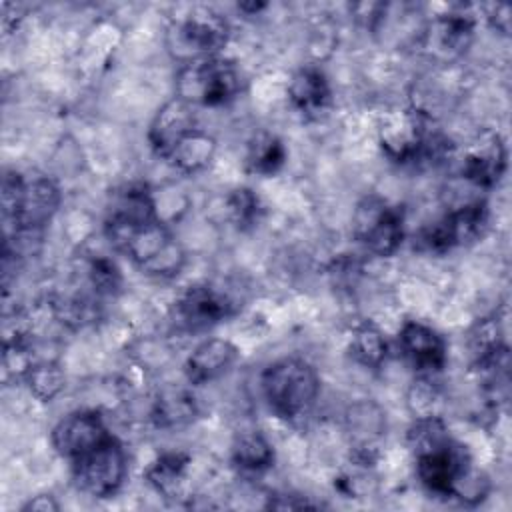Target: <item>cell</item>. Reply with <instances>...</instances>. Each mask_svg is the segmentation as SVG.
<instances>
[{
	"label": "cell",
	"mask_w": 512,
	"mask_h": 512,
	"mask_svg": "<svg viewBox=\"0 0 512 512\" xmlns=\"http://www.w3.org/2000/svg\"><path fill=\"white\" fill-rule=\"evenodd\" d=\"M240 350L232 340L206 338L200 342L184 364V374L190 384L202 386L224 376L238 360Z\"/></svg>",
	"instance_id": "2e32d148"
},
{
	"label": "cell",
	"mask_w": 512,
	"mask_h": 512,
	"mask_svg": "<svg viewBox=\"0 0 512 512\" xmlns=\"http://www.w3.org/2000/svg\"><path fill=\"white\" fill-rule=\"evenodd\" d=\"M506 144L498 132L480 134L464 152L460 174L476 188H494L506 172Z\"/></svg>",
	"instance_id": "5bb4252c"
},
{
	"label": "cell",
	"mask_w": 512,
	"mask_h": 512,
	"mask_svg": "<svg viewBox=\"0 0 512 512\" xmlns=\"http://www.w3.org/2000/svg\"><path fill=\"white\" fill-rule=\"evenodd\" d=\"M348 430L356 464L370 466L376 460L378 440L384 432V414L376 404L360 402L348 414Z\"/></svg>",
	"instance_id": "ac0fdd59"
},
{
	"label": "cell",
	"mask_w": 512,
	"mask_h": 512,
	"mask_svg": "<svg viewBox=\"0 0 512 512\" xmlns=\"http://www.w3.org/2000/svg\"><path fill=\"white\" fill-rule=\"evenodd\" d=\"M406 440L420 484L432 496L454 498L460 480L474 466L464 446L450 436L442 416L414 418Z\"/></svg>",
	"instance_id": "6da1fadb"
},
{
	"label": "cell",
	"mask_w": 512,
	"mask_h": 512,
	"mask_svg": "<svg viewBox=\"0 0 512 512\" xmlns=\"http://www.w3.org/2000/svg\"><path fill=\"white\" fill-rule=\"evenodd\" d=\"M76 488L92 498L114 496L128 474V456L124 444L112 434L86 454L70 462Z\"/></svg>",
	"instance_id": "52a82bcc"
},
{
	"label": "cell",
	"mask_w": 512,
	"mask_h": 512,
	"mask_svg": "<svg viewBox=\"0 0 512 512\" xmlns=\"http://www.w3.org/2000/svg\"><path fill=\"white\" fill-rule=\"evenodd\" d=\"M318 502L308 500L306 496L298 494H280V496H270V502L266 508H276V510H302V508H318Z\"/></svg>",
	"instance_id": "f546056e"
},
{
	"label": "cell",
	"mask_w": 512,
	"mask_h": 512,
	"mask_svg": "<svg viewBox=\"0 0 512 512\" xmlns=\"http://www.w3.org/2000/svg\"><path fill=\"white\" fill-rule=\"evenodd\" d=\"M86 274L94 296H114L122 288V272L118 264L106 254L90 256Z\"/></svg>",
	"instance_id": "83f0119b"
},
{
	"label": "cell",
	"mask_w": 512,
	"mask_h": 512,
	"mask_svg": "<svg viewBox=\"0 0 512 512\" xmlns=\"http://www.w3.org/2000/svg\"><path fill=\"white\" fill-rule=\"evenodd\" d=\"M350 354L366 368H380L388 356L386 334L374 322H360L350 334Z\"/></svg>",
	"instance_id": "cb8c5ba5"
},
{
	"label": "cell",
	"mask_w": 512,
	"mask_h": 512,
	"mask_svg": "<svg viewBox=\"0 0 512 512\" xmlns=\"http://www.w3.org/2000/svg\"><path fill=\"white\" fill-rule=\"evenodd\" d=\"M232 300L208 284L188 286L172 306V320L186 332H204L232 316Z\"/></svg>",
	"instance_id": "30bf717a"
},
{
	"label": "cell",
	"mask_w": 512,
	"mask_h": 512,
	"mask_svg": "<svg viewBox=\"0 0 512 512\" xmlns=\"http://www.w3.org/2000/svg\"><path fill=\"white\" fill-rule=\"evenodd\" d=\"M288 160V152L280 136L260 130L256 132L246 148V170L258 176L278 174Z\"/></svg>",
	"instance_id": "44dd1931"
},
{
	"label": "cell",
	"mask_w": 512,
	"mask_h": 512,
	"mask_svg": "<svg viewBox=\"0 0 512 512\" xmlns=\"http://www.w3.org/2000/svg\"><path fill=\"white\" fill-rule=\"evenodd\" d=\"M226 212L236 228L246 230L260 222L264 206L252 188L240 186L230 190V194L226 196Z\"/></svg>",
	"instance_id": "4316f807"
},
{
	"label": "cell",
	"mask_w": 512,
	"mask_h": 512,
	"mask_svg": "<svg viewBox=\"0 0 512 512\" xmlns=\"http://www.w3.org/2000/svg\"><path fill=\"white\" fill-rule=\"evenodd\" d=\"M232 464L248 474H260L274 464V446L258 430L240 432L232 442Z\"/></svg>",
	"instance_id": "7402d4cb"
},
{
	"label": "cell",
	"mask_w": 512,
	"mask_h": 512,
	"mask_svg": "<svg viewBox=\"0 0 512 512\" xmlns=\"http://www.w3.org/2000/svg\"><path fill=\"white\" fill-rule=\"evenodd\" d=\"M474 28V16L464 10L438 14L422 34V48L430 58L448 64L468 50L474 38Z\"/></svg>",
	"instance_id": "7c38bea8"
},
{
	"label": "cell",
	"mask_w": 512,
	"mask_h": 512,
	"mask_svg": "<svg viewBox=\"0 0 512 512\" xmlns=\"http://www.w3.org/2000/svg\"><path fill=\"white\" fill-rule=\"evenodd\" d=\"M62 192L48 176H22L16 170L2 178V216L6 234L40 232L58 212Z\"/></svg>",
	"instance_id": "3957f363"
},
{
	"label": "cell",
	"mask_w": 512,
	"mask_h": 512,
	"mask_svg": "<svg viewBox=\"0 0 512 512\" xmlns=\"http://www.w3.org/2000/svg\"><path fill=\"white\" fill-rule=\"evenodd\" d=\"M510 14H512L510 6L498 2V4H490V6H488L486 18H488V22H490L498 32L508 34V32H510V22H512V16H510Z\"/></svg>",
	"instance_id": "4dcf8cb0"
},
{
	"label": "cell",
	"mask_w": 512,
	"mask_h": 512,
	"mask_svg": "<svg viewBox=\"0 0 512 512\" xmlns=\"http://www.w3.org/2000/svg\"><path fill=\"white\" fill-rule=\"evenodd\" d=\"M408 408L414 414V418H428V416H440L442 408V394L432 376H422L412 382L408 392Z\"/></svg>",
	"instance_id": "f1b7e54d"
},
{
	"label": "cell",
	"mask_w": 512,
	"mask_h": 512,
	"mask_svg": "<svg viewBox=\"0 0 512 512\" xmlns=\"http://www.w3.org/2000/svg\"><path fill=\"white\" fill-rule=\"evenodd\" d=\"M238 8L244 12H258V10L266 8V4H238Z\"/></svg>",
	"instance_id": "d6a6232c"
},
{
	"label": "cell",
	"mask_w": 512,
	"mask_h": 512,
	"mask_svg": "<svg viewBox=\"0 0 512 512\" xmlns=\"http://www.w3.org/2000/svg\"><path fill=\"white\" fill-rule=\"evenodd\" d=\"M22 380L38 402H52L66 386L64 368L56 360L34 362Z\"/></svg>",
	"instance_id": "484cf974"
},
{
	"label": "cell",
	"mask_w": 512,
	"mask_h": 512,
	"mask_svg": "<svg viewBox=\"0 0 512 512\" xmlns=\"http://www.w3.org/2000/svg\"><path fill=\"white\" fill-rule=\"evenodd\" d=\"M490 222V210L484 200H470L450 210L438 222L422 228L414 246L432 254H446L454 248L478 242Z\"/></svg>",
	"instance_id": "9c48e42d"
},
{
	"label": "cell",
	"mask_w": 512,
	"mask_h": 512,
	"mask_svg": "<svg viewBox=\"0 0 512 512\" xmlns=\"http://www.w3.org/2000/svg\"><path fill=\"white\" fill-rule=\"evenodd\" d=\"M110 436L112 432L98 410H74L58 420V424L52 428L50 440L54 450L64 460L72 462Z\"/></svg>",
	"instance_id": "8fae6325"
},
{
	"label": "cell",
	"mask_w": 512,
	"mask_h": 512,
	"mask_svg": "<svg viewBox=\"0 0 512 512\" xmlns=\"http://www.w3.org/2000/svg\"><path fill=\"white\" fill-rule=\"evenodd\" d=\"M216 154V138L196 126L188 134H184L170 154L166 156V162H170L176 170L184 174H196L210 166Z\"/></svg>",
	"instance_id": "d6986e66"
},
{
	"label": "cell",
	"mask_w": 512,
	"mask_h": 512,
	"mask_svg": "<svg viewBox=\"0 0 512 512\" xmlns=\"http://www.w3.org/2000/svg\"><path fill=\"white\" fill-rule=\"evenodd\" d=\"M104 236L110 246L142 270L146 276L172 278L186 264V252L162 218L104 220Z\"/></svg>",
	"instance_id": "7a4b0ae2"
},
{
	"label": "cell",
	"mask_w": 512,
	"mask_h": 512,
	"mask_svg": "<svg viewBox=\"0 0 512 512\" xmlns=\"http://www.w3.org/2000/svg\"><path fill=\"white\" fill-rule=\"evenodd\" d=\"M398 346L406 362L422 376L438 374L448 360L444 336L420 320H406L398 332Z\"/></svg>",
	"instance_id": "4fadbf2b"
},
{
	"label": "cell",
	"mask_w": 512,
	"mask_h": 512,
	"mask_svg": "<svg viewBox=\"0 0 512 512\" xmlns=\"http://www.w3.org/2000/svg\"><path fill=\"white\" fill-rule=\"evenodd\" d=\"M240 92L242 74L238 66L224 56L182 64L176 76V96L190 102L192 106H226L236 100Z\"/></svg>",
	"instance_id": "5b68a950"
},
{
	"label": "cell",
	"mask_w": 512,
	"mask_h": 512,
	"mask_svg": "<svg viewBox=\"0 0 512 512\" xmlns=\"http://www.w3.org/2000/svg\"><path fill=\"white\" fill-rule=\"evenodd\" d=\"M198 416V404L194 396L182 388H164L156 394L150 410V418L156 428L174 430L192 424Z\"/></svg>",
	"instance_id": "ffe728a7"
},
{
	"label": "cell",
	"mask_w": 512,
	"mask_h": 512,
	"mask_svg": "<svg viewBox=\"0 0 512 512\" xmlns=\"http://www.w3.org/2000/svg\"><path fill=\"white\" fill-rule=\"evenodd\" d=\"M352 236L374 256H392L404 240V212L386 198L364 196L352 214Z\"/></svg>",
	"instance_id": "ba28073f"
},
{
	"label": "cell",
	"mask_w": 512,
	"mask_h": 512,
	"mask_svg": "<svg viewBox=\"0 0 512 512\" xmlns=\"http://www.w3.org/2000/svg\"><path fill=\"white\" fill-rule=\"evenodd\" d=\"M168 38L172 54L182 60V64H190L196 60L220 56V50L228 44L230 26L226 18L216 10L198 6L174 22Z\"/></svg>",
	"instance_id": "8992f818"
},
{
	"label": "cell",
	"mask_w": 512,
	"mask_h": 512,
	"mask_svg": "<svg viewBox=\"0 0 512 512\" xmlns=\"http://www.w3.org/2000/svg\"><path fill=\"white\" fill-rule=\"evenodd\" d=\"M196 126V106L174 94L156 110L148 128V144L158 158L166 160L174 144Z\"/></svg>",
	"instance_id": "9a60e30c"
},
{
	"label": "cell",
	"mask_w": 512,
	"mask_h": 512,
	"mask_svg": "<svg viewBox=\"0 0 512 512\" xmlns=\"http://www.w3.org/2000/svg\"><path fill=\"white\" fill-rule=\"evenodd\" d=\"M262 396L268 408L284 418L306 416L320 394V376L316 368L302 358H280L268 364L260 376Z\"/></svg>",
	"instance_id": "277c9868"
},
{
	"label": "cell",
	"mask_w": 512,
	"mask_h": 512,
	"mask_svg": "<svg viewBox=\"0 0 512 512\" xmlns=\"http://www.w3.org/2000/svg\"><path fill=\"white\" fill-rule=\"evenodd\" d=\"M24 512H58L60 504L52 494H38L22 504Z\"/></svg>",
	"instance_id": "1f68e13d"
},
{
	"label": "cell",
	"mask_w": 512,
	"mask_h": 512,
	"mask_svg": "<svg viewBox=\"0 0 512 512\" xmlns=\"http://www.w3.org/2000/svg\"><path fill=\"white\" fill-rule=\"evenodd\" d=\"M52 316L68 330H82L92 326L100 318V306L94 296L86 294H64L50 302Z\"/></svg>",
	"instance_id": "d4e9b609"
},
{
	"label": "cell",
	"mask_w": 512,
	"mask_h": 512,
	"mask_svg": "<svg viewBox=\"0 0 512 512\" xmlns=\"http://www.w3.org/2000/svg\"><path fill=\"white\" fill-rule=\"evenodd\" d=\"M288 102L302 116H318L332 102V88L318 66L298 68L288 82Z\"/></svg>",
	"instance_id": "e0dca14e"
},
{
	"label": "cell",
	"mask_w": 512,
	"mask_h": 512,
	"mask_svg": "<svg viewBox=\"0 0 512 512\" xmlns=\"http://www.w3.org/2000/svg\"><path fill=\"white\" fill-rule=\"evenodd\" d=\"M188 466L190 456L186 452H164L146 468L144 476L158 494L176 498V494H180Z\"/></svg>",
	"instance_id": "603a6c76"
}]
</instances>
